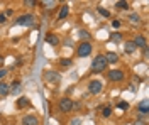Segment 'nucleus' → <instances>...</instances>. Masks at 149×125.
<instances>
[{
	"label": "nucleus",
	"instance_id": "nucleus-5",
	"mask_svg": "<svg viewBox=\"0 0 149 125\" xmlns=\"http://www.w3.org/2000/svg\"><path fill=\"white\" fill-rule=\"evenodd\" d=\"M59 110H61V112H71V110H73V102H71V100H70V98H61V100H59Z\"/></svg>",
	"mask_w": 149,
	"mask_h": 125
},
{
	"label": "nucleus",
	"instance_id": "nucleus-16",
	"mask_svg": "<svg viewBox=\"0 0 149 125\" xmlns=\"http://www.w3.org/2000/svg\"><path fill=\"white\" fill-rule=\"evenodd\" d=\"M125 51H127V52H134V51H136V44H134L132 41L125 42Z\"/></svg>",
	"mask_w": 149,
	"mask_h": 125
},
{
	"label": "nucleus",
	"instance_id": "nucleus-13",
	"mask_svg": "<svg viewBox=\"0 0 149 125\" xmlns=\"http://www.w3.org/2000/svg\"><path fill=\"white\" fill-rule=\"evenodd\" d=\"M9 91H10L9 85H5V83L2 81V83H0V95H2V96H5V95H9Z\"/></svg>",
	"mask_w": 149,
	"mask_h": 125
},
{
	"label": "nucleus",
	"instance_id": "nucleus-1",
	"mask_svg": "<svg viewBox=\"0 0 149 125\" xmlns=\"http://www.w3.org/2000/svg\"><path fill=\"white\" fill-rule=\"evenodd\" d=\"M107 59H105V56H97V58L92 61V71H95V73H100V71H103L105 68H107Z\"/></svg>",
	"mask_w": 149,
	"mask_h": 125
},
{
	"label": "nucleus",
	"instance_id": "nucleus-22",
	"mask_svg": "<svg viewBox=\"0 0 149 125\" xmlns=\"http://www.w3.org/2000/svg\"><path fill=\"white\" fill-rule=\"evenodd\" d=\"M119 108H120V110H127V108H129V103H125V102H119Z\"/></svg>",
	"mask_w": 149,
	"mask_h": 125
},
{
	"label": "nucleus",
	"instance_id": "nucleus-4",
	"mask_svg": "<svg viewBox=\"0 0 149 125\" xmlns=\"http://www.w3.org/2000/svg\"><path fill=\"white\" fill-rule=\"evenodd\" d=\"M107 78L110 81H113V83H119V81L124 79V71H120V69H112L110 73L107 75Z\"/></svg>",
	"mask_w": 149,
	"mask_h": 125
},
{
	"label": "nucleus",
	"instance_id": "nucleus-23",
	"mask_svg": "<svg viewBox=\"0 0 149 125\" xmlns=\"http://www.w3.org/2000/svg\"><path fill=\"white\" fill-rule=\"evenodd\" d=\"M61 64H63V66H70V64H71V59L63 58V59H61Z\"/></svg>",
	"mask_w": 149,
	"mask_h": 125
},
{
	"label": "nucleus",
	"instance_id": "nucleus-15",
	"mask_svg": "<svg viewBox=\"0 0 149 125\" xmlns=\"http://www.w3.org/2000/svg\"><path fill=\"white\" fill-rule=\"evenodd\" d=\"M27 105H29V100L26 98V96H20L19 102H17V106L19 108H24V106H27Z\"/></svg>",
	"mask_w": 149,
	"mask_h": 125
},
{
	"label": "nucleus",
	"instance_id": "nucleus-6",
	"mask_svg": "<svg viewBox=\"0 0 149 125\" xmlns=\"http://www.w3.org/2000/svg\"><path fill=\"white\" fill-rule=\"evenodd\" d=\"M102 81H98V79H93V81H90V85H88V90H90V93H93V95H97V93H100L102 91Z\"/></svg>",
	"mask_w": 149,
	"mask_h": 125
},
{
	"label": "nucleus",
	"instance_id": "nucleus-17",
	"mask_svg": "<svg viewBox=\"0 0 149 125\" xmlns=\"http://www.w3.org/2000/svg\"><path fill=\"white\" fill-rule=\"evenodd\" d=\"M120 39H122V34H119V32H113L110 36V41H113V42H119Z\"/></svg>",
	"mask_w": 149,
	"mask_h": 125
},
{
	"label": "nucleus",
	"instance_id": "nucleus-21",
	"mask_svg": "<svg viewBox=\"0 0 149 125\" xmlns=\"http://www.w3.org/2000/svg\"><path fill=\"white\" fill-rule=\"evenodd\" d=\"M112 115V108L110 106H105L103 108V117H110Z\"/></svg>",
	"mask_w": 149,
	"mask_h": 125
},
{
	"label": "nucleus",
	"instance_id": "nucleus-18",
	"mask_svg": "<svg viewBox=\"0 0 149 125\" xmlns=\"http://www.w3.org/2000/svg\"><path fill=\"white\" fill-rule=\"evenodd\" d=\"M9 88L14 91V93H17L19 90H20V83H19V81H14V83H12V86H9Z\"/></svg>",
	"mask_w": 149,
	"mask_h": 125
},
{
	"label": "nucleus",
	"instance_id": "nucleus-28",
	"mask_svg": "<svg viewBox=\"0 0 149 125\" xmlns=\"http://www.w3.org/2000/svg\"><path fill=\"white\" fill-rule=\"evenodd\" d=\"M5 75H7V71H5V69H0V79L5 76Z\"/></svg>",
	"mask_w": 149,
	"mask_h": 125
},
{
	"label": "nucleus",
	"instance_id": "nucleus-26",
	"mask_svg": "<svg viewBox=\"0 0 149 125\" xmlns=\"http://www.w3.org/2000/svg\"><path fill=\"white\" fill-rule=\"evenodd\" d=\"M112 26H113L115 29H119V27H120V20H113V22H112Z\"/></svg>",
	"mask_w": 149,
	"mask_h": 125
},
{
	"label": "nucleus",
	"instance_id": "nucleus-10",
	"mask_svg": "<svg viewBox=\"0 0 149 125\" xmlns=\"http://www.w3.org/2000/svg\"><path fill=\"white\" fill-rule=\"evenodd\" d=\"M68 10H70V7H68V5H63V7H61V10H59V14H58V20L66 19V15H68Z\"/></svg>",
	"mask_w": 149,
	"mask_h": 125
},
{
	"label": "nucleus",
	"instance_id": "nucleus-9",
	"mask_svg": "<svg viewBox=\"0 0 149 125\" xmlns=\"http://www.w3.org/2000/svg\"><path fill=\"white\" fill-rule=\"evenodd\" d=\"M137 108H139V112L142 113V115H148V113H149V108H148V100H142V102L139 103V106H137Z\"/></svg>",
	"mask_w": 149,
	"mask_h": 125
},
{
	"label": "nucleus",
	"instance_id": "nucleus-20",
	"mask_svg": "<svg viewBox=\"0 0 149 125\" xmlns=\"http://www.w3.org/2000/svg\"><path fill=\"white\" fill-rule=\"evenodd\" d=\"M98 12L102 14L103 17H110V12H109V10H105V9H102V7H98Z\"/></svg>",
	"mask_w": 149,
	"mask_h": 125
},
{
	"label": "nucleus",
	"instance_id": "nucleus-8",
	"mask_svg": "<svg viewBox=\"0 0 149 125\" xmlns=\"http://www.w3.org/2000/svg\"><path fill=\"white\" fill-rule=\"evenodd\" d=\"M132 42L136 44V48H144V49H146V39L142 37V36H137Z\"/></svg>",
	"mask_w": 149,
	"mask_h": 125
},
{
	"label": "nucleus",
	"instance_id": "nucleus-29",
	"mask_svg": "<svg viewBox=\"0 0 149 125\" xmlns=\"http://www.w3.org/2000/svg\"><path fill=\"white\" fill-rule=\"evenodd\" d=\"M5 19H7V17H5V14H0V24H2V22H5Z\"/></svg>",
	"mask_w": 149,
	"mask_h": 125
},
{
	"label": "nucleus",
	"instance_id": "nucleus-25",
	"mask_svg": "<svg viewBox=\"0 0 149 125\" xmlns=\"http://www.w3.org/2000/svg\"><path fill=\"white\" fill-rule=\"evenodd\" d=\"M80 36H81V39H88V37H90V34H88L86 30H81V32H80Z\"/></svg>",
	"mask_w": 149,
	"mask_h": 125
},
{
	"label": "nucleus",
	"instance_id": "nucleus-3",
	"mask_svg": "<svg viewBox=\"0 0 149 125\" xmlns=\"http://www.w3.org/2000/svg\"><path fill=\"white\" fill-rule=\"evenodd\" d=\"M17 26H34V15L31 14H26V15H20L17 20H15Z\"/></svg>",
	"mask_w": 149,
	"mask_h": 125
},
{
	"label": "nucleus",
	"instance_id": "nucleus-27",
	"mask_svg": "<svg viewBox=\"0 0 149 125\" xmlns=\"http://www.w3.org/2000/svg\"><path fill=\"white\" fill-rule=\"evenodd\" d=\"M26 5H29V7H34V5H36V2H34V0H27V2H26Z\"/></svg>",
	"mask_w": 149,
	"mask_h": 125
},
{
	"label": "nucleus",
	"instance_id": "nucleus-24",
	"mask_svg": "<svg viewBox=\"0 0 149 125\" xmlns=\"http://www.w3.org/2000/svg\"><path fill=\"white\" fill-rule=\"evenodd\" d=\"M129 19L132 20V22H139V15H137V14H132V15H130Z\"/></svg>",
	"mask_w": 149,
	"mask_h": 125
},
{
	"label": "nucleus",
	"instance_id": "nucleus-14",
	"mask_svg": "<svg viewBox=\"0 0 149 125\" xmlns=\"http://www.w3.org/2000/svg\"><path fill=\"white\" fill-rule=\"evenodd\" d=\"M46 78L49 79V81H58V79H59L58 73H54V71H47V73H46Z\"/></svg>",
	"mask_w": 149,
	"mask_h": 125
},
{
	"label": "nucleus",
	"instance_id": "nucleus-30",
	"mask_svg": "<svg viewBox=\"0 0 149 125\" xmlns=\"http://www.w3.org/2000/svg\"><path fill=\"white\" fill-rule=\"evenodd\" d=\"M134 125H146V124H144L142 120H137V122H136V124H134Z\"/></svg>",
	"mask_w": 149,
	"mask_h": 125
},
{
	"label": "nucleus",
	"instance_id": "nucleus-12",
	"mask_svg": "<svg viewBox=\"0 0 149 125\" xmlns=\"http://www.w3.org/2000/svg\"><path fill=\"white\" fill-rule=\"evenodd\" d=\"M105 59H107V63H117V61H119V56H117L115 52H109V54L105 56Z\"/></svg>",
	"mask_w": 149,
	"mask_h": 125
},
{
	"label": "nucleus",
	"instance_id": "nucleus-7",
	"mask_svg": "<svg viewBox=\"0 0 149 125\" xmlns=\"http://www.w3.org/2000/svg\"><path fill=\"white\" fill-rule=\"evenodd\" d=\"M22 125H39V120L34 115H26L22 118Z\"/></svg>",
	"mask_w": 149,
	"mask_h": 125
},
{
	"label": "nucleus",
	"instance_id": "nucleus-19",
	"mask_svg": "<svg viewBox=\"0 0 149 125\" xmlns=\"http://www.w3.org/2000/svg\"><path fill=\"white\" fill-rule=\"evenodd\" d=\"M115 7H117V9H129V3H127V2H117Z\"/></svg>",
	"mask_w": 149,
	"mask_h": 125
},
{
	"label": "nucleus",
	"instance_id": "nucleus-2",
	"mask_svg": "<svg viewBox=\"0 0 149 125\" xmlns=\"http://www.w3.org/2000/svg\"><path fill=\"white\" fill-rule=\"evenodd\" d=\"M78 56L80 58H85V56H90V52H92V44L90 42H81L80 46H78Z\"/></svg>",
	"mask_w": 149,
	"mask_h": 125
},
{
	"label": "nucleus",
	"instance_id": "nucleus-11",
	"mask_svg": "<svg viewBox=\"0 0 149 125\" xmlns=\"http://www.w3.org/2000/svg\"><path fill=\"white\" fill-rule=\"evenodd\" d=\"M46 41L51 44V46H58V44H59V39H58V36H54V34H49Z\"/></svg>",
	"mask_w": 149,
	"mask_h": 125
}]
</instances>
